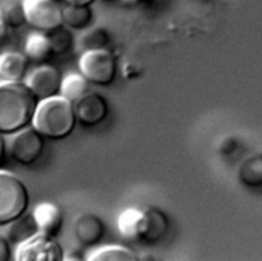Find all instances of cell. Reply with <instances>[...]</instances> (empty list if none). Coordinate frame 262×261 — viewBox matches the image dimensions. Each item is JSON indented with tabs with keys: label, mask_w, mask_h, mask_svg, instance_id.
Instances as JSON below:
<instances>
[{
	"label": "cell",
	"mask_w": 262,
	"mask_h": 261,
	"mask_svg": "<svg viewBox=\"0 0 262 261\" xmlns=\"http://www.w3.org/2000/svg\"><path fill=\"white\" fill-rule=\"evenodd\" d=\"M94 13L91 6H75L68 4L62 8V21L74 31H84L92 26Z\"/></svg>",
	"instance_id": "18"
},
{
	"label": "cell",
	"mask_w": 262,
	"mask_h": 261,
	"mask_svg": "<svg viewBox=\"0 0 262 261\" xmlns=\"http://www.w3.org/2000/svg\"><path fill=\"white\" fill-rule=\"evenodd\" d=\"M84 253L78 249L70 251L68 254H64L63 261H82L85 260Z\"/></svg>",
	"instance_id": "26"
},
{
	"label": "cell",
	"mask_w": 262,
	"mask_h": 261,
	"mask_svg": "<svg viewBox=\"0 0 262 261\" xmlns=\"http://www.w3.org/2000/svg\"><path fill=\"white\" fill-rule=\"evenodd\" d=\"M33 215L40 232L53 237L58 235L63 223V214L58 205L50 202L40 203L35 207Z\"/></svg>",
	"instance_id": "11"
},
{
	"label": "cell",
	"mask_w": 262,
	"mask_h": 261,
	"mask_svg": "<svg viewBox=\"0 0 262 261\" xmlns=\"http://www.w3.org/2000/svg\"><path fill=\"white\" fill-rule=\"evenodd\" d=\"M144 223V212L128 208L118 217L117 226L120 234L127 240L140 238Z\"/></svg>",
	"instance_id": "15"
},
{
	"label": "cell",
	"mask_w": 262,
	"mask_h": 261,
	"mask_svg": "<svg viewBox=\"0 0 262 261\" xmlns=\"http://www.w3.org/2000/svg\"><path fill=\"white\" fill-rule=\"evenodd\" d=\"M49 39L52 54H62L71 49L74 44V37L71 29L64 25L45 33Z\"/></svg>",
	"instance_id": "22"
},
{
	"label": "cell",
	"mask_w": 262,
	"mask_h": 261,
	"mask_svg": "<svg viewBox=\"0 0 262 261\" xmlns=\"http://www.w3.org/2000/svg\"><path fill=\"white\" fill-rule=\"evenodd\" d=\"M237 176L239 181L249 187L262 185V155L246 158L239 165Z\"/></svg>",
	"instance_id": "19"
},
{
	"label": "cell",
	"mask_w": 262,
	"mask_h": 261,
	"mask_svg": "<svg viewBox=\"0 0 262 261\" xmlns=\"http://www.w3.org/2000/svg\"><path fill=\"white\" fill-rule=\"evenodd\" d=\"M107 2H118V1H122V0H105Z\"/></svg>",
	"instance_id": "32"
},
{
	"label": "cell",
	"mask_w": 262,
	"mask_h": 261,
	"mask_svg": "<svg viewBox=\"0 0 262 261\" xmlns=\"http://www.w3.org/2000/svg\"><path fill=\"white\" fill-rule=\"evenodd\" d=\"M89 92V82L80 73H71L62 78L60 95L75 103L78 99Z\"/></svg>",
	"instance_id": "21"
},
{
	"label": "cell",
	"mask_w": 262,
	"mask_h": 261,
	"mask_svg": "<svg viewBox=\"0 0 262 261\" xmlns=\"http://www.w3.org/2000/svg\"><path fill=\"white\" fill-rule=\"evenodd\" d=\"M61 73L53 66L43 64L36 68L26 79V84L40 101L60 94Z\"/></svg>",
	"instance_id": "8"
},
{
	"label": "cell",
	"mask_w": 262,
	"mask_h": 261,
	"mask_svg": "<svg viewBox=\"0 0 262 261\" xmlns=\"http://www.w3.org/2000/svg\"><path fill=\"white\" fill-rule=\"evenodd\" d=\"M167 228L166 214L157 208H148L144 211V223L140 238L147 243H155L164 236Z\"/></svg>",
	"instance_id": "14"
},
{
	"label": "cell",
	"mask_w": 262,
	"mask_h": 261,
	"mask_svg": "<svg viewBox=\"0 0 262 261\" xmlns=\"http://www.w3.org/2000/svg\"><path fill=\"white\" fill-rule=\"evenodd\" d=\"M7 28L19 29L27 24L25 10L20 3H9L1 8Z\"/></svg>",
	"instance_id": "23"
},
{
	"label": "cell",
	"mask_w": 262,
	"mask_h": 261,
	"mask_svg": "<svg viewBox=\"0 0 262 261\" xmlns=\"http://www.w3.org/2000/svg\"><path fill=\"white\" fill-rule=\"evenodd\" d=\"M12 259V250L11 244L7 237L3 234H0V261H8Z\"/></svg>",
	"instance_id": "25"
},
{
	"label": "cell",
	"mask_w": 262,
	"mask_h": 261,
	"mask_svg": "<svg viewBox=\"0 0 262 261\" xmlns=\"http://www.w3.org/2000/svg\"><path fill=\"white\" fill-rule=\"evenodd\" d=\"M143 0H122V2L127 6H136L140 4Z\"/></svg>",
	"instance_id": "30"
},
{
	"label": "cell",
	"mask_w": 262,
	"mask_h": 261,
	"mask_svg": "<svg viewBox=\"0 0 262 261\" xmlns=\"http://www.w3.org/2000/svg\"><path fill=\"white\" fill-rule=\"evenodd\" d=\"M111 37L106 29L100 26H91L82 31L76 41V49L80 52L105 49L110 44Z\"/></svg>",
	"instance_id": "16"
},
{
	"label": "cell",
	"mask_w": 262,
	"mask_h": 261,
	"mask_svg": "<svg viewBox=\"0 0 262 261\" xmlns=\"http://www.w3.org/2000/svg\"><path fill=\"white\" fill-rule=\"evenodd\" d=\"M77 121L84 126H95L107 116L105 98L97 92H87L74 103Z\"/></svg>",
	"instance_id": "9"
},
{
	"label": "cell",
	"mask_w": 262,
	"mask_h": 261,
	"mask_svg": "<svg viewBox=\"0 0 262 261\" xmlns=\"http://www.w3.org/2000/svg\"><path fill=\"white\" fill-rule=\"evenodd\" d=\"M79 69L89 83L107 86L116 78L117 59L106 48L86 51L80 55Z\"/></svg>",
	"instance_id": "4"
},
{
	"label": "cell",
	"mask_w": 262,
	"mask_h": 261,
	"mask_svg": "<svg viewBox=\"0 0 262 261\" xmlns=\"http://www.w3.org/2000/svg\"><path fill=\"white\" fill-rule=\"evenodd\" d=\"M217 148H218V151L220 155H222L224 157L230 156L237 148V141L232 136H226L218 143Z\"/></svg>",
	"instance_id": "24"
},
{
	"label": "cell",
	"mask_w": 262,
	"mask_h": 261,
	"mask_svg": "<svg viewBox=\"0 0 262 261\" xmlns=\"http://www.w3.org/2000/svg\"><path fill=\"white\" fill-rule=\"evenodd\" d=\"M7 30H8V28L5 24V20H4L3 14H2V10L0 8V40L5 37V35L7 34Z\"/></svg>",
	"instance_id": "29"
},
{
	"label": "cell",
	"mask_w": 262,
	"mask_h": 261,
	"mask_svg": "<svg viewBox=\"0 0 262 261\" xmlns=\"http://www.w3.org/2000/svg\"><path fill=\"white\" fill-rule=\"evenodd\" d=\"M27 24L34 29L47 33L63 25L60 4L51 0H23Z\"/></svg>",
	"instance_id": "7"
},
{
	"label": "cell",
	"mask_w": 262,
	"mask_h": 261,
	"mask_svg": "<svg viewBox=\"0 0 262 261\" xmlns=\"http://www.w3.org/2000/svg\"><path fill=\"white\" fill-rule=\"evenodd\" d=\"M138 259V255L135 251L119 245L98 248L87 257L89 261H135Z\"/></svg>",
	"instance_id": "20"
},
{
	"label": "cell",
	"mask_w": 262,
	"mask_h": 261,
	"mask_svg": "<svg viewBox=\"0 0 262 261\" xmlns=\"http://www.w3.org/2000/svg\"><path fill=\"white\" fill-rule=\"evenodd\" d=\"M51 1H53L55 3H58V4H60L61 2H66V0H51Z\"/></svg>",
	"instance_id": "31"
},
{
	"label": "cell",
	"mask_w": 262,
	"mask_h": 261,
	"mask_svg": "<svg viewBox=\"0 0 262 261\" xmlns=\"http://www.w3.org/2000/svg\"><path fill=\"white\" fill-rule=\"evenodd\" d=\"M77 122L74 103L59 94L39 101L32 125L44 138L60 140L73 133Z\"/></svg>",
	"instance_id": "2"
},
{
	"label": "cell",
	"mask_w": 262,
	"mask_h": 261,
	"mask_svg": "<svg viewBox=\"0 0 262 261\" xmlns=\"http://www.w3.org/2000/svg\"><path fill=\"white\" fill-rule=\"evenodd\" d=\"M38 103L25 81L0 82V133L11 136L31 126Z\"/></svg>",
	"instance_id": "1"
},
{
	"label": "cell",
	"mask_w": 262,
	"mask_h": 261,
	"mask_svg": "<svg viewBox=\"0 0 262 261\" xmlns=\"http://www.w3.org/2000/svg\"><path fill=\"white\" fill-rule=\"evenodd\" d=\"M39 232L40 230L33 213L26 212L24 215L6 225L5 236L11 245L17 247Z\"/></svg>",
	"instance_id": "13"
},
{
	"label": "cell",
	"mask_w": 262,
	"mask_h": 261,
	"mask_svg": "<svg viewBox=\"0 0 262 261\" xmlns=\"http://www.w3.org/2000/svg\"><path fill=\"white\" fill-rule=\"evenodd\" d=\"M6 154H7V142L5 140L4 135L0 133V164L5 159Z\"/></svg>",
	"instance_id": "27"
},
{
	"label": "cell",
	"mask_w": 262,
	"mask_h": 261,
	"mask_svg": "<svg viewBox=\"0 0 262 261\" xmlns=\"http://www.w3.org/2000/svg\"><path fill=\"white\" fill-rule=\"evenodd\" d=\"M28 69L29 59L24 53L5 51L0 54V78L3 81H24Z\"/></svg>",
	"instance_id": "12"
},
{
	"label": "cell",
	"mask_w": 262,
	"mask_h": 261,
	"mask_svg": "<svg viewBox=\"0 0 262 261\" xmlns=\"http://www.w3.org/2000/svg\"><path fill=\"white\" fill-rule=\"evenodd\" d=\"M64 252L55 237L39 232L16 247L17 261H63Z\"/></svg>",
	"instance_id": "6"
},
{
	"label": "cell",
	"mask_w": 262,
	"mask_h": 261,
	"mask_svg": "<svg viewBox=\"0 0 262 261\" xmlns=\"http://www.w3.org/2000/svg\"><path fill=\"white\" fill-rule=\"evenodd\" d=\"M29 204L25 182L14 173L0 170V226H6L28 212Z\"/></svg>",
	"instance_id": "3"
},
{
	"label": "cell",
	"mask_w": 262,
	"mask_h": 261,
	"mask_svg": "<svg viewBox=\"0 0 262 261\" xmlns=\"http://www.w3.org/2000/svg\"><path fill=\"white\" fill-rule=\"evenodd\" d=\"M24 54L29 61L35 63H42L46 61L52 54L49 39L45 33H32L28 36L25 46Z\"/></svg>",
	"instance_id": "17"
},
{
	"label": "cell",
	"mask_w": 262,
	"mask_h": 261,
	"mask_svg": "<svg viewBox=\"0 0 262 261\" xmlns=\"http://www.w3.org/2000/svg\"><path fill=\"white\" fill-rule=\"evenodd\" d=\"M44 145V137L31 125L11 135L7 151L17 164L30 166L41 158Z\"/></svg>",
	"instance_id": "5"
},
{
	"label": "cell",
	"mask_w": 262,
	"mask_h": 261,
	"mask_svg": "<svg viewBox=\"0 0 262 261\" xmlns=\"http://www.w3.org/2000/svg\"><path fill=\"white\" fill-rule=\"evenodd\" d=\"M104 225L102 220L92 214L83 213L74 222V234L82 246H94L102 238Z\"/></svg>",
	"instance_id": "10"
},
{
	"label": "cell",
	"mask_w": 262,
	"mask_h": 261,
	"mask_svg": "<svg viewBox=\"0 0 262 261\" xmlns=\"http://www.w3.org/2000/svg\"><path fill=\"white\" fill-rule=\"evenodd\" d=\"M66 2L75 6H92L96 0H66Z\"/></svg>",
	"instance_id": "28"
}]
</instances>
